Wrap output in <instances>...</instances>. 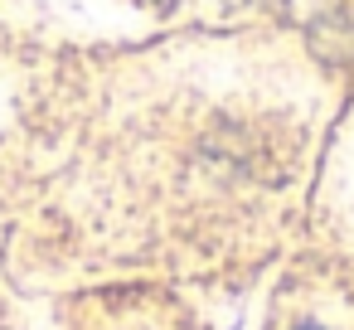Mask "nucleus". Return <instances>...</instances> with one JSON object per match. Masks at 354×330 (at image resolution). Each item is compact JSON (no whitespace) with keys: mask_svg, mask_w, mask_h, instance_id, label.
<instances>
[{"mask_svg":"<svg viewBox=\"0 0 354 330\" xmlns=\"http://www.w3.org/2000/svg\"><path fill=\"white\" fill-rule=\"evenodd\" d=\"M301 330H310V325H301Z\"/></svg>","mask_w":354,"mask_h":330,"instance_id":"f257e3e1","label":"nucleus"}]
</instances>
